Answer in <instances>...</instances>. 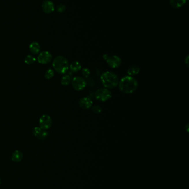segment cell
<instances>
[{"instance_id":"obj_25","label":"cell","mask_w":189,"mask_h":189,"mask_svg":"<svg viewBox=\"0 0 189 189\" xmlns=\"http://www.w3.org/2000/svg\"><path fill=\"white\" fill-rule=\"evenodd\" d=\"M189 123H188L186 126H185V129H186V132H189Z\"/></svg>"},{"instance_id":"obj_27","label":"cell","mask_w":189,"mask_h":189,"mask_svg":"<svg viewBox=\"0 0 189 189\" xmlns=\"http://www.w3.org/2000/svg\"><path fill=\"white\" fill-rule=\"evenodd\" d=\"M1 179H0V185H1Z\"/></svg>"},{"instance_id":"obj_9","label":"cell","mask_w":189,"mask_h":189,"mask_svg":"<svg viewBox=\"0 0 189 189\" xmlns=\"http://www.w3.org/2000/svg\"><path fill=\"white\" fill-rule=\"evenodd\" d=\"M42 8L45 13L50 14L55 10V5L52 1L46 0L43 2Z\"/></svg>"},{"instance_id":"obj_12","label":"cell","mask_w":189,"mask_h":189,"mask_svg":"<svg viewBox=\"0 0 189 189\" xmlns=\"http://www.w3.org/2000/svg\"><path fill=\"white\" fill-rule=\"evenodd\" d=\"M186 1V0H170V4L174 8H179L182 7Z\"/></svg>"},{"instance_id":"obj_18","label":"cell","mask_w":189,"mask_h":189,"mask_svg":"<svg viewBox=\"0 0 189 189\" xmlns=\"http://www.w3.org/2000/svg\"><path fill=\"white\" fill-rule=\"evenodd\" d=\"M43 130H44V129H42L41 127H37L33 129V134L35 137H37L38 138V137L40 135V134L42 133Z\"/></svg>"},{"instance_id":"obj_16","label":"cell","mask_w":189,"mask_h":189,"mask_svg":"<svg viewBox=\"0 0 189 189\" xmlns=\"http://www.w3.org/2000/svg\"><path fill=\"white\" fill-rule=\"evenodd\" d=\"M140 71V68L136 65H133L130 66L127 70V73L129 76H134L139 74Z\"/></svg>"},{"instance_id":"obj_2","label":"cell","mask_w":189,"mask_h":189,"mask_svg":"<svg viewBox=\"0 0 189 189\" xmlns=\"http://www.w3.org/2000/svg\"><path fill=\"white\" fill-rule=\"evenodd\" d=\"M100 81L105 88L113 89L118 85L119 77L117 74L113 72L106 71L102 74Z\"/></svg>"},{"instance_id":"obj_1","label":"cell","mask_w":189,"mask_h":189,"mask_svg":"<svg viewBox=\"0 0 189 189\" xmlns=\"http://www.w3.org/2000/svg\"><path fill=\"white\" fill-rule=\"evenodd\" d=\"M118 86L121 92L126 94H130L136 90L138 83L134 77L126 76L121 79L119 81Z\"/></svg>"},{"instance_id":"obj_4","label":"cell","mask_w":189,"mask_h":189,"mask_svg":"<svg viewBox=\"0 0 189 189\" xmlns=\"http://www.w3.org/2000/svg\"><path fill=\"white\" fill-rule=\"evenodd\" d=\"M112 94L110 90L106 88H100L95 93L96 99L100 102H105L112 98Z\"/></svg>"},{"instance_id":"obj_19","label":"cell","mask_w":189,"mask_h":189,"mask_svg":"<svg viewBox=\"0 0 189 189\" xmlns=\"http://www.w3.org/2000/svg\"><path fill=\"white\" fill-rule=\"evenodd\" d=\"M48 136H49L48 132L46 131L45 130H43L42 133L40 134V135L38 137V139L41 140H45L48 137Z\"/></svg>"},{"instance_id":"obj_24","label":"cell","mask_w":189,"mask_h":189,"mask_svg":"<svg viewBox=\"0 0 189 189\" xmlns=\"http://www.w3.org/2000/svg\"><path fill=\"white\" fill-rule=\"evenodd\" d=\"M185 64L188 68L189 67V56H187L185 59Z\"/></svg>"},{"instance_id":"obj_8","label":"cell","mask_w":189,"mask_h":189,"mask_svg":"<svg viewBox=\"0 0 189 189\" xmlns=\"http://www.w3.org/2000/svg\"><path fill=\"white\" fill-rule=\"evenodd\" d=\"M52 54L47 51H42L37 57L38 62L42 64H48L52 60Z\"/></svg>"},{"instance_id":"obj_14","label":"cell","mask_w":189,"mask_h":189,"mask_svg":"<svg viewBox=\"0 0 189 189\" xmlns=\"http://www.w3.org/2000/svg\"><path fill=\"white\" fill-rule=\"evenodd\" d=\"M72 72H68V74H66L64 75L62 79H61V84L64 86H68L70 84L72 81Z\"/></svg>"},{"instance_id":"obj_5","label":"cell","mask_w":189,"mask_h":189,"mask_svg":"<svg viewBox=\"0 0 189 189\" xmlns=\"http://www.w3.org/2000/svg\"><path fill=\"white\" fill-rule=\"evenodd\" d=\"M71 81L73 87L77 91L83 90L87 85V82L84 78L81 77H73Z\"/></svg>"},{"instance_id":"obj_26","label":"cell","mask_w":189,"mask_h":189,"mask_svg":"<svg viewBox=\"0 0 189 189\" xmlns=\"http://www.w3.org/2000/svg\"><path fill=\"white\" fill-rule=\"evenodd\" d=\"M108 56H108V54H104V55H103V58H104V60H106V59H107V58L108 57Z\"/></svg>"},{"instance_id":"obj_22","label":"cell","mask_w":189,"mask_h":189,"mask_svg":"<svg viewBox=\"0 0 189 189\" xmlns=\"http://www.w3.org/2000/svg\"><path fill=\"white\" fill-rule=\"evenodd\" d=\"M90 70L87 68H84L82 70V74L83 77V78H88L90 75Z\"/></svg>"},{"instance_id":"obj_7","label":"cell","mask_w":189,"mask_h":189,"mask_svg":"<svg viewBox=\"0 0 189 189\" xmlns=\"http://www.w3.org/2000/svg\"><path fill=\"white\" fill-rule=\"evenodd\" d=\"M39 124L42 129L44 130H47L51 127L52 125V120L51 117L48 115L44 114L40 119Z\"/></svg>"},{"instance_id":"obj_15","label":"cell","mask_w":189,"mask_h":189,"mask_svg":"<svg viewBox=\"0 0 189 189\" xmlns=\"http://www.w3.org/2000/svg\"><path fill=\"white\" fill-rule=\"evenodd\" d=\"M23 158V154L20 150H16L13 153L11 156L12 161L14 162H20Z\"/></svg>"},{"instance_id":"obj_23","label":"cell","mask_w":189,"mask_h":189,"mask_svg":"<svg viewBox=\"0 0 189 189\" xmlns=\"http://www.w3.org/2000/svg\"><path fill=\"white\" fill-rule=\"evenodd\" d=\"M66 9V6L63 4H60L57 7V11L59 13H62Z\"/></svg>"},{"instance_id":"obj_11","label":"cell","mask_w":189,"mask_h":189,"mask_svg":"<svg viewBox=\"0 0 189 189\" xmlns=\"http://www.w3.org/2000/svg\"><path fill=\"white\" fill-rule=\"evenodd\" d=\"M81 68H82L81 64L79 62L77 61L72 62L69 66L70 71L72 73H77L81 70Z\"/></svg>"},{"instance_id":"obj_10","label":"cell","mask_w":189,"mask_h":189,"mask_svg":"<svg viewBox=\"0 0 189 189\" xmlns=\"http://www.w3.org/2000/svg\"><path fill=\"white\" fill-rule=\"evenodd\" d=\"M93 105V101L91 98L88 97H84L81 98L79 101V106L84 110H87L90 108Z\"/></svg>"},{"instance_id":"obj_3","label":"cell","mask_w":189,"mask_h":189,"mask_svg":"<svg viewBox=\"0 0 189 189\" xmlns=\"http://www.w3.org/2000/svg\"><path fill=\"white\" fill-rule=\"evenodd\" d=\"M54 69L59 74H66L69 70V63L64 56H57L52 64Z\"/></svg>"},{"instance_id":"obj_17","label":"cell","mask_w":189,"mask_h":189,"mask_svg":"<svg viewBox=\"0 0 189 189\" xmlns=\"http://www.w3.org/2000/svg\"><path fill=\"white\" fill-rule=\"evenodd\" d=\"M36 61V58L32 55H28L25 57V62L27 65H31Z\"/></svg>"},{"instance_id":"obj_6","label":"cell","mask_w":189,"mask_h":189,"mask_svg":"<svg viewBox=\"0 0 189 189\" xmlns=\"http://www.w3.org/2000/svg\"><path fill=\"white\" fill-rule=\"evenodd\" d=\"M105 60L108 66L113 69H115L119 67L122 63L121 59L117 56H108Z\"/></svg>"},{"instance_id":"obj_13","label":"cell","mask_w":189,"mask_h":189,"mask_svg":"<svg viewBox=\"0 0 189 189\" xmlns=\"http://www.w3.org/2000/svg\"><path fill=\"white\" fill-rule=\"evenodd\" d=\"M29 50L33 54H38L41 50L40 45L37 42H32L29 45Z\"/></svg>"},{"instance_id":"obj_20","label":"cell","mask_w":189,"mask_h":189,"mask_svg":"<svg viewBox=\"0 0 189 189\" xmlns=\"http://www.w3.org/2000/svg\"><path fill=\"white\" fill-rule=\"evenodd\" d=\"M54 71L52 70V69H48V70H47L45 72V74H44V77H45V78L47 79H51L52 77H53L54 76Z\"/></svg>"},{"instance_id":"obj_21","label":"cell","mask_w":189,"mask_h":189,"mask_svg":"<svg viewBox=\"0 0 189 189\" xmlns=\"http://www.w3.org/2000/svg\"><path fill=\"white\" fill-rule=\"evenodd\" d=\"M92 111L96 114H99L102 111V108L100 106L96 105L92 107Z\"/></svg>"}]
</instances>
